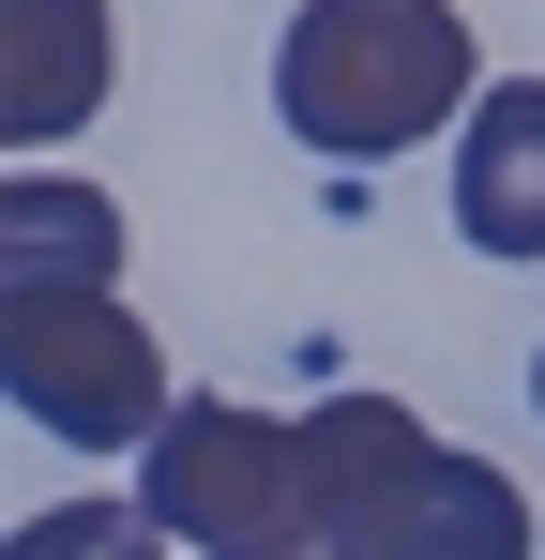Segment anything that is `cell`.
I'll use <instances>...</instances> for the list:
<instances>
[{"mask_svg":"<svg viewBox=\"0 0 545 560\" xmlns=\"http://www.w3.org/2000/svg\"><path fill=\"white\" fill-rule=\"evenodd\" d=\"M303 469H318V560H531L545 546L515 469L454 455L440 424H409L394 394L303 409Z\"/></svg>","mask_w":545,"mask_h":560,"instance_id":"1","label":"cell"},{"mask_svg":"<svg viewBox=\"0 0 545 560\" xmlns=\"http://www.w3.org/2000/svg\"><path fill=\"white\" fill-rule=\"evenodd\" d=\"M485 106V61H469V15L454 0H303L272 31V121L303 152H409Z\"/></svg>","mask_w":545,"mask_h":560,"instance_id":"2","label":"cell"},{"mask_svg":"<svg viewBox=\"0 0 545 560\" xmlns=\"http://www.w3.org/2000/svg\"><path fill=\"white\" fill-rule=\"evenodd\" d=\"M0 394L77 440V455H152L167 440V364H152V318L121 303V273H0Z\"/></svg>","mask_w":545,"mask_h":560,"instance_id":"3","label":"cell"},{"mask_svg":"<svg viewBox=\"0 0 545 560\" xmlns=\"http://www.w3.org/2000/svg\"><path fill=\"white\" fill-rule=\"evenodd\" d=\"M137 515L167 546H212V560H318V469H303V409H228V394H182L167 440H152V485Z\"/></svg>","mask_w":545,"mask_h":560,"instance_id":"4","label":"cell"},{"mask_svg":"<svg viewBox=\"0 0 545 560\" xmlns=\"http://www.w3.org/2000/svg\"><path fill=\"white\" fill-rule=\"evenodd\" d=\"M106 106V0H0V152H61Z\"/></svg>","mask_w":545,"mask_h":560,"instance_id":"5","label":"cell"},{"mask_svg":"<svg viewBox=\"0 0 545 560\" xmlns=\"http://www.w3.org/2000/svg\"><path fill=\"white\" fill-rule=\"evenodd\" d=\"M454 243L469 258H545V77H500L454 121Z\"/></svg>","mask_w":545,"mask_h":560,"instance_id":"6","label":"cell"},{"mask_svg":"<svg viewBox=\"0 0 545 560\" xmlns=\"http://www.w3.org/2000/svg\"><path fill=\"white\" fill-rule=\"evenodd\" d=\"M0 560H167V530H152L137 500H46Z\"/></svg>","mask_w":545,"mask_h":560,"instance_id":"7","label":"cell"},{"mask_svg":"<svg viewBox=\"0 0 545 560\" xmlns=\"http://www.w3.org/2000/svg\"><path fill=\"white\" fill-rule=\"evenodd\" d=\"M531 409H545V364H531Z\"/></svg>","mask_w":545,"mask_h":560,"instance_id":"8","label":"cell"}]
</instances>
